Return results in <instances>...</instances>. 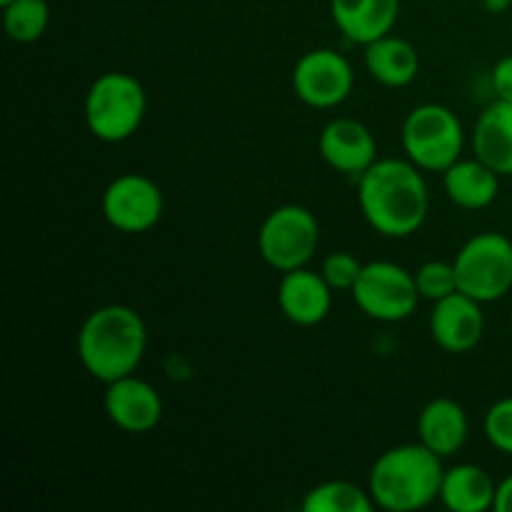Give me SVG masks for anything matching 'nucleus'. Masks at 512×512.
Wrapping results in <instances>:
<instances>
[{
	"label": "nucleus",
	"mask_w": 512,
	"mask_h": 512,
	"mask_svg": "<svg viewBox=\"0 0 512 512\" xmlns=\"http://www.w3.org/2000/svg\"><path fill=\"white\" fill-rule=\"evenodd\" d=\"M358 205L365 223L385 238H408L430 213L423 170L408 158H378L358 178Z\"/></svg>",
	"instance_id": "1"
},
{
	"label": "nucleus",
	"mask_w": 512,
	"mask_h": 512,
	"mask_svg": "<svg viewBox=\"0 0 512 512\" xmlns=\"http://www.w3.org/2000/svg\"><path fill=\"white\" fill-rule=\"evenodd\" d=\"M148 350V328L128 305H103L83 320L78 330V360L100 383L133 375Z\"/></svg>",
	"instance_id": "2"
},
{
	"label": "nucleus",
	"mask_w": 512,
	"mask_h": 512,
	"mask_svg": "<svg viewBox=\"0 0 512 512\" xmlns=\"http://www.w3.org/2000/svg\"><path fill=\"white\" fill-rule=\"evenodd\" d=\"M443 458L423 443H405L385 450L373 463L368 490L375 508L388 512H415L440 500Z\"/></svg>",
	"instance_id": "3"
},
{
	"label": "nucleus",
	"mask_w": 512,
	"mask_h": 512,
	"mask_svg": "<svg viewBox=\"0 0 512 512\" xmlns=\"http://www.w3.org/2000/svg\"><path fill=\"white\" fill-rule=\"evenodd\" d=\"M85 125L103 143L133 138L148 113V93L135 75L110 70L95 78L85 93Z\"/></svg>",
	"instance_id": "4"
},
{
	"label": "nucleus",
	"mask_w": 512,
	"mask_h": 512,
	"mask_svg": "<svg viewBox=\"0 0 512 512\" xmlns=\"http://www.w3.org/2000/svg\"><path fill=\"white\" fill-rule=\"evenodd\" d=\"M405 158L423 173H445L458 163L465 145V130L458 115L440 103L418 105L403 120L400 130Z\"/></svg>",
	"instance_id": "5"
},
{
	"label": "nucleus",
	"mask_w": 512,
	"mask_h": 512,
	"mask_svg": "<svg viewBox=\"0 0 512 512\" xmlns=\"http://www.w3.org/2000/svg\"><path fill=\"white\" fill-rule=\"evenodd\" d=\"M453 263L460 293L478 303H495L512 290V240L508 235L495 230L473 235Z\"/></svg>",
	"instance_id": "6"
},
{
	"label": "nucleus",
	"mask_w": 512,
	"mask_h": 512,
	"mask_svg": "<svg viewBox=\"0 0 512 512\" xmlns=\"http://www.w3.org/2000/svg\"><path fill=\"white\" fill-rule=\"evenodd\" d=\"M320 245V223L303 205H280L258 230V253L278 273L305 268Z\"/></svg>",
	"instance_id": "7"
},
{
	"label": "nucleus",
	"mask_w": 512,
	"mask_h": 512,
	"mask_svg": "<svg viewBox=\"0 0 512 512\" xmlns=\"http://www.w3.org/2000/svg\"><path fill=\"white\" fill-rule=\"evenodd\" d=\"M353 303L363 315L378 323H400L418 310L420 298L415 275L390 260H373L360 270L358 283L350 290Z\"/></svg>",
	"instance_id": "8"
},
{
	"label": "nucleus",
	"mask_w": 512,
	"mask_h": 512,
	"mask_svg": "<svg viewBox=\"0 0 512 512\" xmlns=\"http://www.w3.org/2000/svg\"><path fill=\"white\" fill-rule=\"evenodd\" d=\"M100 210L110 228L125 235H140L160 223L165 198L160 185L148 175L125 173L110 180L100 200Z\"/></svg>",
	"instance_id": "9"
},
{
	"label": "nucleus",
	"mask_w": 512,
	"mask_h": 512,
	"mask_svg": "<svg viewBox=\"0 0 512 512\" xmlns=\"http://www.w3.org/2000/svg\"><path fill=\"white\" fill-rule=\"evenodd\" d=\"M293 93L315 110H330L350 98L355 73L350 60L333 48H315L300 55L293 68Z\"/></svg>",
	"instance_id": "10"
},
{
	"label": "nucleus",
	"mask_w": 512,
	"mask_h": 512,
	"mask_svg": "<svg viewBox=\"0 0 512 512\" xmlns=\"http://www.w3.org/2000/svg\"><path fill=\"white\" fill-rule=\"evenodd\" d=\"M103 405L110 423L123 430V433H150L163 418L160 393L148 380L138 378L135 373L105 385Z\"/></svg>",
	"instance_id": "11"
},
{
	"label": "nucleus",
	"mask_w": 512,
	"mask_h": 512,
	"mask_svg": "<svg viewBox=\"0 0 512 512\" xmlns=\"http://www.w3.org/2000/svg\"><path fill=\"white\" fill-rule=\"evenodd\" d=\"M485 315L483 303L465 293H453L433 303L430 313V338L445 353H470L483 340Z\"/></svg>",
	"instance_id": "12"
},
{
	"label": "nucleus",
	"mask_w": 512,
	"mask_h": 512,
	"mask_svg": "<svg viewBox=\"0 0 512 512\" xmlns=\"http://www.w3.org/2000/svg\"><path fill=\"white\" fill-rule=\"evenodd\" d=\"M320 158L345 175H363L378 160L373 130L355 118H333L318 140Z\"/></svg>",
	"instance_id": "13"
},
{
	"label": "nucleus",
	"mask_w": 512,
	"mask_h": 512,
	"mask_svg": "<svg viewBox=\"0 0 512 512\" xmlns=\"http://www.w3.org/2000/svg\"><path fill=\"white\" fill-rule=\"evenodd\" d=\"M335 290L325 283V278L308 265L298 270L283 273L278 285V305L280 313L300 328H313L320 325L330 315L333 308Z\"/></svg>",
	"instance_id": "14"
},
{
	"label": "nucleus",
	"mask_w": 512,
	"mask_h": 512,
	"mask_svg": "<svg viewBox=\"0 0 512 512\" xmlns=\"http://www.w3.org/2000/svg\"><path fill=\"white\" fill-rule=\"evenodd\" d=\"M330 18L350 43L368 45L393 33L400 0H330Z\"/></svg>",
	"instance_id": "15"
},
{
	"label": "nucleus",
	"mask_w": 512,
	"mask_h": 512,
	"mask_svg": "<svg viewBox=\"0 0 512 512\" xmlns=\"http://www.w3.org/2000/svg\"><path fill=\"white\" fill-rule=\"evenodd\" d=\"M470 435V420L463 405L453 398H435L420 410L418 440L440 458H453Z\"/></svg>",
	"instance_id": "16"
},
{
	"label": "nucleus",
	"mask_w": 512,
	"mask_h": 512,
	"mask_svg": "<svg viewBox=\"0 0 512 512\" xmlns=\"http://www.w3.org/2000/svg\"><path fill=\"white\" fill-rule=\"evenodd\" d=\"M473 153L500 178L512 175V103L508 100H495L475 120Z\"/></svg>",
	"instance_id": "17"
},
{
	"label": "nucleus",
	"mask_w": 512,
	"mask_h": 512,
	"mask_svg": "<svg viewBox=\"0 0 512 512\" xmlns=\"http://www.w3.org/2000/svg\"><path fill=\"white\" fill-rule=\"evenodd\" d=\"M365 68L385 88H408L420 73V53L413 43L388 33L365 45Z\"/></svg>",
	"instance_id": "18"
},
{
	"label": "nucleus",
	"mask_w": 512,
	"mask_h": 512,
	"mask_svg": "<svg viewBox=\"0 0 512 512\" xmlns=\"http://www.w3.org/2000/svg\"><path fill=\"white\" fill-rule=\"evenodd\" d=\"M450 203L463 210H483L495 203L500 193V175L480 158H460L443 173Z\"/></svg>",
	"instance_id": "19"
},
{
	"label": "nucleus",
	"mask_w": 512,
	"mask_h": 512,
	"mask_svg": "<svg viewBox=\"0 0 512 512\" xmlns=\"http://www.w3.org/2000/svg\"><path fill=\"white\" fill-rule=\"evenodd\" d=\"M498 483L480 465L463 463L445 470L440 485V503L453 512H485L495 510Z\"/></svg>",
	"instance_id": "20"
},
{
	"label": "nucleus",
	"mask_w": 512,
	"mask_h": 512,
	"mask_svg": "<svg viewBox=\"0 0 512 512\" xmlns=\"http://www.w3.org/2000/svg\"><path fill=\"white\" fill-rule=\"evenodd\" d=\"M300 508L305 512H373L370 490L350 480H325L305 493Z\"/></svg>",
	"instance_id": "21"
},
{
	"label": "nucleus",
	"mask_w": 512,
	"mask_h": 512,
	"mask_svg": "<svg viewBox=\"0 0 512 512\" xmlns=\"http://www.w3.org/2000/svg\"><path fill=\"white\" fill-rule=\"evenodd\" d=\"M50 25L48 0H13L3 5V28L13 43H35Z\"/></svg>",
	"instance_id": "22"
},
{
	"label": "nucleus",
	"mask_w": 512,
	"mask_h": 512,
	"mask_svg": "<svg viewBox=\"0 0 512 512\" xmlns=\"http://www.w3.org/2000/svg\"><path fill=\"white\" fill-rule=\"evenodd\" d=\"M415 285L423 300L438 303V300L448 298V295L458 293V273H455V263H445V260H428L415 270Z\"/></svg>",
	"instance_id": "23"
},
{
	"label": "nucleus",
	"mask_w": 512,
	"mask_h": 512,
	"mask_svg": "<svg viewBox=\"0 0 512 512\" xmlns=\"http://www.w3.org/2000/svg\"><path fill=\"white\" fill-rule=\"evenodd\" d=\"M485 438L500 453L512 455V395L490 405L483 420Z\"/></svg>",
	"instance_id": "24"
},
{
	"label": "nucleus",
	"mask_w": 512,
	"mask_h": 512,
	"mask_svg": "<svg viewBox=\"0 0 512 512\" xmlns=\"http://www.w3.org/2000/svg\"><path fill=\"white\" fill-rule=\"evenodd\" d=\"M360 270H363V263L353 253H348V250H340V253H330L323 260L320 275H323L325 283L333 290H348L350 293L353 285L358 283Z\"/></svg>",
	"instance_id": "25"
},
{
	"label": "nucleus",
	"mask_w": 512,
	"mask_h": 512,
	"mask_svg": "<svg viewBox=\"0 0 512 512\" xmlns=\"http://www.w3.org/2000/svg\"><path fill=\"white\" fill-rule=\"evenodd\" d=\"M490 83H493L495 98L512 103V55H505V58H500L498 63L493 65Z\"/></svg>",
	"instance_id": "26"
},
{
	"label": "nucleus",
	"mask_w": 512,
	"mask_h": 512,
	"mask_svg": "<svg viewBox=\"0 0 512 512\" xmlns=\"http://www.w3.org/2000/svg\"><path fill=\"white\" fill-rule=\"evenodd\" d=\"M495 512H512V475L498 483L495 493Z\"/></svg>",
	"instance_id": "27"
},
{
	"label": "nucleus",
	"mask_w": 512,
	"mask_h": 512,
	"mask_svg": "<svg viewBox=\"0 0 512 512\" xmlns=\"http://www.w3.org/2000/svg\"><path fill=\"white\" fill-rule=\"evenodd\" d=\"M483 3V8L488 10V13L498 15V13H505V10H510L512 0H480Z\"/></svg>",
	"instance_id": "28"
},
{
	"label": "nucleus",
	"mask_w": 512,
	"mask_h": 512,
	"mask_svg": "<svg viewBox=\"0 0 512 512\" xmlns=\"http://www.w3.org/2000/svg\"><path fill=\"white\" fill-rule=\"evenodd\" d=\"M8 3H13V0H0V5H8Z\"/></svg>",
	"instance_id": "29"
},
{
	"label": "nucleus",
	"mask_w": 512,
	"mask_h": 512,
	"mask_svg": "<svg viewBox=\"0 0 512 512\" xmlns=\"http://www.w3.org/2000/svg\"><path fill=\"white\" fill-rule=\"evenodd\" d=\"M510 333H512V315H510Z\"/></svg>",
	"instance_id": "30"
}]
</instances>
